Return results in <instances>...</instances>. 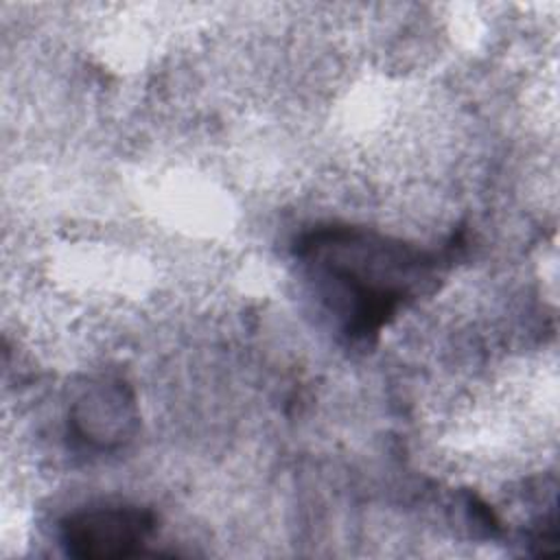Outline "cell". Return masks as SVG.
<instances>
[{"label": "cell", "instance_id": "obj_3", "mask_svg": "<svg viewBox=\"0 0 560 560\" xmlns=\"http://www.w3.org/2000/svg\"><path fill=\"white\" fill-rule=\"evenodd\" d=\"M129 422H133V400L122 385H105L88 394L74 413L79 435L85 442L92 440L98 444L120 440Z\"/></svg>", "mask_w": 560, "mask_h": 560}, {"label": "cell", "instance_id": "obj_1", "mask_svg": "<svg viewBox=\"0 0 560 560\" xmlns=\"http://www.w3.org/2000/svg\"><path fill=\"white\" fill-rule=\"evenodd\" d=\"M300 256L339 284L354 339L374 337L438 269L433 254L359 228H319L304 236Z\"/></svg>", "mask_w": 560, "mask_h": 560}, {"label": "cell", "instance_id": "obj_2", "mask_svg": "<svg viewBox=\"0 0 560 560\" xmlns=\"http://www.w3.org/2000/svg\"><path fill=\"white\" fill-rule=\"evenodd\" d=\"M155 527V516L136 505L77 512L61 523V542L77 558L136 556Z\"/></svg>", "mask_w": 560, "mask_h": 560}]
</instances>
